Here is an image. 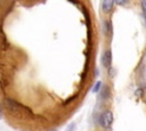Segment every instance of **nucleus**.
<instances>
[{
    "label": "nucleus",
    "instance_id": "nucleus-1",
    "mask_svg": "<svg viewBox=\"0 0 146 131\" xmlns=\"http://www.w3.org/2000/svg\"><path fill=\"white\" fill-rule=\"evenodd\" d=\"M2 106L8 112V114H10L11 116H15L17 118H23V117H27V116L33 115L32 110L29 107H26L25 105L18 103L17 100H15L13 98H9V97L3 98Z\"/></svg>",
    "mask_w": 146,
    "mask_h": 131
},
{
    "label": "nucleus",
    "instance_id": "nucleus-2",
    "mask_svg": "<svg viewBox=\"0 0 146 131\" xmlns=\"http://www.w3.org/2000/svg\"><path fill=\"white\" fill-rule=\"evenodd\" d=\"M112 122H113V113L108 109L104 110L99 117V124L102 125V128H104V129L110 128Z\"/></svg>",
    "mask_w": 146,
    "mask_h": 131
},
{
    "label": "nucleus",
    "instance_id": "nucleus-3",
    "mask_svg": "<svg viewBox=\"0 0 146 131\" xmlns=\"http://www.w3.org/2000/svg\"><path fill=\"white\" fill-rule=\"evenodd\" d=\"M102 64H103V66H105V67H111V64H112V51H111V50H106V51L103 54Z\"/></svg>",
    "mask_w": 146,
    "mask_h": 131
},
{
    "label": "nucleus",
    "instance_id": "nucleus-4",
    "mask_svg": "<svg viewBox=\"0 0 146 131\" xmlns=\"http://www.w3.org/2000/svg\"><path fill=\"white\" fill-rule=\"evenodd\" d=\"M113 6H114V1L113 0H104L102 2V9L105 14H108L112 9H113Z\"/></svg>",
    "mask_w": 146,
    "mask_h": 131
},
{
    "label": "nucleus",
    "instance_id": "nucleus-5",
    "mask_svg": "<svg viewBox=\"0 0 146 131\" xmlns=\"http://www.w3.org/2000/svg\"><path fill=\"white\" fill-rule=\"evenodd\" d=\"M110 95H111V91H110V87L108 85H103L102 90H100V98L103 100H106L110 98Z\"/></svg>",
    "mask_w": 146,
    "mask_h": 131
},
{
    "label": "nucleus",
    "instance_id": "nucleus-6",
    "mask_svg": "<svg viewBox=\"0 0 146 131\" xmlns=\"http://www.w3.org/2000/svg\"><path fill=\"white\" fill-rule=\"evenodd\" d=\"M100 87H102V82H100V81H97L96 84H95L94 88H92V92H98L99 89H100Z\"/></svg>",
    "mask_w": 146,
    "mask_h": 131
},
{
    "label": "nucleus",
    "instance_id": "nucleus-7",
    "mask_svg": "<svg viewBox=\"0 0 146 131\" xmlns=\"http://www.w3.org/2000/svg\"><path fill=\"white\" fill-rule=\"evenodd\" d=\"M105 30H106V34H110L111 33V22L110 21H106L105 22Z\"/></svg>",
    "mask_w": 146,
    "mask_h": 131
},
{
    "label": "nucleus",
    "instance_id": "nucleus-8",
    "mask_svg": "<svg viewBox=\"0 0 146 131\" xmlns=\"http://www.w3.org/2000/svg\"><path fill=\"white\" fill-rule=\"evenodd\" d=\"M141 8H143V10H144V14H145V16H146V0L141 1Z\"/></svg>",
    "mask_w": 146,
    "mask_h": 131
},
{
    "label": "nucleus",
    "instance_id": "nucleus-9",
    "mask_svg": "<svg viewBox=\"0 0 146 131\" xmlns=\"http://www.w3.org/2000/svg\"><path fill=\"white\" fill-rule=\"evenodd\" d=\"M114 3L120 5V6H124V5H128V1H114Z\"/></svg>",
    "mask_w": 146,
    "mask_h": 131
},
{
    "label": "nucleus",
    "instance_id": "nucleus-10",
    "mask_svg": "<svg viewBox=\"0 0 146 131\" xmlns=\"http://www.w3.org/2000/svg\"><path fill=\"white\" fill-rule=\"evenodd\" d=\"M75 98H76V96H74V97H71V98H68V99H67V100H66V101L64 103V105H67L68 103H71V101H72V100H74Z\"/></svg>",
    "mask_w": 146,
    "mask_h": 131
},
{
    "label": "nucleus",
    "instance_id": "nucleus-11",
    "mask_svg": "<svg viewBox=\"0 0 146 131\" xmlns=\"http://www.w3.org/2000/svg\"><path fill=\"white\" fill-rule=\"evenodd\" d=\"M2 112H3V109H2V104L0 103V118H1V116H2Z\"/></svg>",
    "mask_w": 146,
    "mask_h": 131
}]
</instances>
